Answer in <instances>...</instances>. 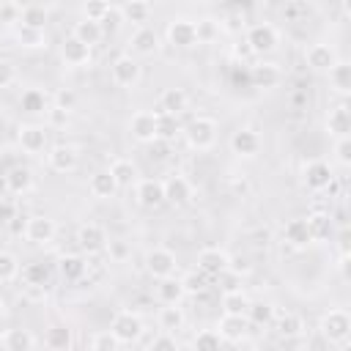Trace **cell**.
<instances>
[{"label": "cell", "mask_w": 351, "mask_h": 351, "mask_svg": "<svg viewBox=\"0 0 351 351\" xmlns=\"http://www.w3.org/2000/svg\"><path fill=\"white\" fill-rule=\"evenodd\" d=\"M318 335L324 337V343H332V346L348 343V337H351V315H348V310L335 307V310L324 313L321 324H318Z\"/></svg>", "instance_id": "cell-1"}, {"label": "cell", "mask_w": 351, "mask_h": 351, "mask_svg": "<svg viewBox=\"0 0 351 351\" xmlns=\"http://www.w3.org/2000/svg\"><path fill=\"white\" fill-rule=\"evenodd\" d=\"M181 134L186 137V145L192 151H208L217 143V121L208 115H197L181 129Z\"/></svg>", "instance_id": "cell-2"}, {"label": "cell", "mask_w": 351, "mask_h": 351, "mask_svg": "<svg viewBox=\"0 0 351 351\" xmlns=\"http://www.w3.org/2000/svg\"><path fill=\"white\" fill-rule=\"evenodd\" d=\"M244 44H247V49H250L252 55H269V52L277 49V44H280V33H277L274 25H269V22H258V25H252V27L247 30Z\"/></svg>", "instance_id": "cell-3"}, {"label": "cell", "mask_w": 351, "mask_h": 351, "mask_svg": "<svg viewBox=\"0 0 351 351\" xmlns=\"http://www.w3.org/2000/svg\"><path fill=\"white\" fill-rule=\"evenodd\" d=\"M143 318L137 315V313H132V310H121L115 318H112V324H110V332L115 335V340L121 343V346H132V343H137L140 337H143Z\"/></svg>", "instance_id": "cell-4"}, {"label": "cell", "mask_w": 351, "mask_h": 351, "mask_svg": "<svg viewBox=\"0 0 351 351\" xmlns=\"http://www.w3.org/2000/svg\"><path fill=\"white\" fill-rule=\"evenodd\" d=\"M110 77L118 88H134L143 77V69L137 63L134 55H118L112 63H110Z\"/></svg>", "instance_id": "cell-5"}, {"label": "cell", "mask_w": 351, "mask_h": 351, "mask_svg": "<svg viewBox=\"0 0 351 351\" xmlns=\"http://www.w3.org/2000/svg\"><path fill=\"white\" fill-rule=\"evenodd\" d=\"M178 269V261H176V252L167 250V247H154L145 252V271L154 277V280H162V277H170L176 274Z\"/></svg>", "instance_id": "cell-6"}, {"label": "cell", "mask_w": 351, "mask_h": 351, "mask_svg": "<svg viewBox=\"0 0 351 351\" xmlns=\"http://www.w3.org/2000/svg\"><path fill=\"white\" fill-rule=\"evenodd\" d=\"M332 181H335V173H332L329 162H324V159H313V162H307L304 170H302V184H304L310 192H324Z\"/></svg>", "instance_id": "cell-7"}, {"label": "cell", "mask_w": 351, "mask_h": 351, "mask_svg": "<svg viewBox=\"0 0 351 351\" xmlns=\"http://www.w3.org/2000/svg\"><path fill=\"white\" fill-rule=\"evenodd\" d=\"M25 239L30 241V244H38V247H44V244H49L52 239H55V233H58V225H55V219L52 217H47V214H36V217H30L27 222H25Z\"/></svg>", "instance_id": "cell-8"}, {"label": "cell", "mask_w": 351, "mask_h": 351, "mask_svg": "<svg viewBox=\"0 0 351 351\" xmlns=\"http://www.w3.org/2000/svg\"><path fill=\"white\" fill-rule=\"evenodd\" d=\"M16 140H19V145H22V151L25 154H41L44 148H47V143H49V132H47V126H41V123H22L19 129H16Z\"/></svg>", "instance_id": "cell-9"}, {"label": "cell", "mask_w": 351, "mask_h": 351, "mask_svg": "<svg viewBox=\"0 0 351 351\" xmlns=\"http://www.w3.org/2000/svg\"><path fill=\"white\" fill-rule=\"evenodd\" d=\"M107 230L101 228V225H96V222H85V225H80V230H77V244H80V250L82 252H88V255H99V252H104L107 250Z\"/></svg>", "instance_id": "cell-10"}, {"label": "cell", "mask_w": 351, "mask_h": 351, "mask_svg": "<svg viewBox=\"0 0 351 351\" xmlns=\"http://www.w3.org/2000/svg\"><path fill=\"white\" fill-rule=\"evenodd\" d=\"M228 266H230V255L222 247H203L197 252V269L206 271L211 280H217L222 271H228Z\"/></svg>", "instance_id": "cell-11"}, {"label": "cell", "mask_w": 351, "mask_h": 351, "mask_svg": "<svg viewBox=\"0 0 351 351\" xmlns=\"http://www.w3.org/2000/svg\"><path fill=\"white\" fill-rule=\"evenodd\" d=\"M47 165L55 170V173H74L77 165H80V151L69 143H58L47 151Z\"/></svg>", "instance_id": "cell-12"}, {"label": "cell", "mask_w": 351, "mask_h": 351, "mask_svg": "<svg viewBox=\"0 0 351 351\" xmlns=\"http://www.w3.org/2000/svg\"><path fill=\"white\" fill-rule=\"evenodd\" d=\"M162 186H165V203H170L176 208H181V206H186L192 200V184L181 173H173L170 178H165Z\"/></svg>", "instance_id": "cell-13"}, {"label": "cell", "mask_w": 351, "mask_h": 351, "mask_svg": "<svg viewBox=\"0 0 351 351\" xmlns=\"http://www.w3.org/2000/svg\"><path fill=\"white\" fill-rule=\"evenodd\" d=\"M134 195H137V203L143 208H159L165 206V186L159 178H140L134 184Z\"/></svg>", "instance_id": "cell-14"}, {"label": "cell", "mask_w": 351, "mask_h": 351, "mask_svg": "<svg viewBox=\"0 0 351 351\" xmlns=\"http://www.w3.org/2000/svg\"><path fill=\"white\" fill-rule=\"evenodd\" d=\"M217 332L225 343H239L244 340V335L250 332V321L247 315H233V313H222V318L217 321Z\"/></svg>", "instance_id": "cell-15"}, {"label": "cell", "mask_w": 351, "mask_h": 351, "mask_svg": "<svg viewBox=\"0 0 351 351\" xmlns=\"http://www.w3.org/2000/svg\"><path fill=\"white\" fill-rule=\"evenodd\" d=\"M167 41L178 49H189L197 44V33H195V22L192 19H173L167 25Z\"/></svg>", "instance_id": "cell-16"}, {"label": "cell", "mask_w": 351, "mask_h": 351, "mask_svg": "<svg viewBox=\"0 0 351 351\" xmlns=\"http://www.w3.org/2000/svg\"><path fill=\"white\" fill-rule=\"evenodd\" d=\"M60 58H63V63L71 66V69L88 66V63H90V47L82 44L80 38H74V36H66V38L60 41Z\"/></svg>", "instance_id": "cell-17"}, {"label": "cell", "mask_w": 351, "mask_h": 351, "mask_svg": "<svg viewBox=\"0 0 351 351\" xmlns=\"http://www.w3.org/2000/svg\"><path fill=\"white\" fill-rule=\"evenodd\" d=\"M129 132L137 143H151L156 137V112L151 110H137L129 118Z\"/></svg>", "instance_id": "cell-18"}, {"label": "cell", "mask_w": 351, "mask_h": 351, "mask_svg": "<svg viewBox=\"0 0 351 351\" xmlns=\"http://www.w3.org/2000/svg\"><path fill=\"white\" fill-rule=\"evenodd\" d=\"M282 241L293 250H304L313 244V236H310V228H307V219L304 217H293L282 225Z\"/></svg>", "instance_id": "cell-19"}, {"label": "cell", "mask_w": 351, "mask_h": 351, "mask_svg": "<svg viewBox=\"0 0 351 351\" xmlns=\"http://www.w3.org/2000/svg\"><path fill=\"white\" fill-rule=\"evenodd\" d=\"M230 151L236 156H255L261 151V134L250 126H241L230 134Z\"/></svg>", "instance_id": "cell-20"}, {"label": "cell", "mask_w": 351, "mask_h": 351, "mask_svg": "<svg viewBox=\"0 0 351 351\" xmlns=\"http://www.w3.org/2000/svg\"><path fill=\"white\" fill-rule=\"evenodd\" d=\"M159 49V36H156V30L154 27H145V25H140L132 36H129V55H154Z\"/></svg>", "instance_id": "cell-21"}, {"label": "cell", "mask_w": 351, "mask_h": 351, "mask_svg": "<svg viewBox=\"0 0 351 351\" xmlns=\"http://www.w3.org/2000/svg\"><path fill=\"white\" fill-rule=\"evenodd\" d=\"M335 60H337V55H335V49L329 44H310L307 52H304V63L318 74H326Z\"/></svg>", "instance_id": "cell-22"}, {"label": "cell", "mask_w": 351, "mask_h": 351, "mask_svg": "<svg viewBox=\"0 0 351 351\" xmlns=\"http://www.w3.org/2000/svg\"><path fill=\"white\" fill-rule=\"evenodd\" d=\"M250 82H252L255 88H277V85L282 82V71H280L277 63L261 60V63H255V66L250 69Z\"/></svg>", "instance_id": "cell-23"}, {"label": "cell", "mask_w": 351, "mask_h": 351, "mask_svg": "<svg viewBox=\"0 0 351 351\" xmlns=\"http://www.w3.org/2000/svg\"><path fill=\"white\" fill-rule=\"evenodd\" d=\"M186 107H189V96H186V90H181V88H165V90L159 93V101H156V112L181 115Z\"/></svg>", "instance_id": "cell-24"}, {"label": "cell", "mask_w": 351, "mask_h": 351, "mask_svg": "<svg viewBox=\"0 0 351 351\" xmlns=\"http://www.w3.org/2000/svg\"><path fill=\"white\" fill-rule=\"evenodd\" d=\"M38 346V337L30 329H5L0 335V348L5 351H30Z\"/></svg>", "instance_id": "cell-25"}, {"label": "cell", "mask_w": 351, "mask_h": 351, "mask_svg": "<svg viewBox=\"0 0 351 351\" xmlns=\"http://www.w3.org/2000/svg\"><path fill=\"white\" fill-rule=\"evenodd\" d=\"M5 189L11 192V195H27L30 189H33V173H30V167H25V165H14V167H8V173H5Z\"/></svg>", "instance_id": "cell-26"}, {"label": "cell", "mask_w": 351, "mask_h": 351, "mask_svg": "<svg viewBox=\"0 0 351 351\" xmlns=\"http://www.w3.org/2000/svg\"><path fill=\"white\" fill-rule=\"evenodd\" d=\"M326 134H332V137L351 134V110H348V104H337V107L329 110V115H326Z\"/></svg>", "instance_id": "cell-27"}, {"label": "cell", "mask_w": 351, "mask_h": 351, "mask_svg": "<svg viewBox=\"0 0 351 351\" xmlns=\"http://www.w3.org/2000/svg\"><path fill=\"white\" fill-rule=\"evenodd\" d=\"M274 329H277V335L280 337H285V340H291V337H299L302 332H304V318L299 315V313H291V310H285V313H274Z\"/></svg>", "instance_id": "cell-28"}, {"label": "cell", "mask_w": 351, "mask_h": 351, "mask_svg": "<svg viewBox=\"0 0 351 351\" xmlns=\"http://www.w3.org/2000/svg\"><path fill=\"white\" fill-rule=\"evenodd\" d=\"M88 192L93 197H99V200H107V197H112L118 192V184H115V178H112L110 170H96L90 176V181H88Z\"/></svg>", "instance_id": "cell-29"}, {"label": "cell", "mask_w": 351, "mask_h": 351, "mask_svg": "<svg viewBox=\"0 0 351 351\" xmlns=\"http://www.w3.org/2000/svg\"><path fill=\"white\" fill-rule=\"evenodd\" d=\"M85 271H88V261H85L82 255H60V258H58V274H60L63 280L77 282V280L85 277Z\"/></svg>", "instance_id": "cell-30"}, {"label": "cell", "mask_w": 351, "mask_h": 351, "mask_svg": "<svg viewBox=\"0 0 351 351\" xmlns=\"http://www.w3.org/2000/svg\"><path fill=\"white\" fill-rule=\"evenodd\" d=\"M326 74H329V85L340 96H348L351 93V63L348 60H335Z\"/></svg>", "instance_id": "cell-31"}, {"label": "cell", "mask_w": 351, "mask_h": 351, "mask_svg": "<svg viewBox=\"0 0 351 351\" xmlns=\"http://www.w3.org/2000/svg\"><path fill=\"white\" fill-rule=\"evenodd\" d=\"M22 280L27 288H47L49 285V277H52V269L44 263V261H33L27 266H22Z\"/></svg>", "instance_id": "cell-32"}, {"label": "cell", "mask_w": 351, "mask_h": 351, "mask_svg": "<svg viewBox=\"0 0 351 351\" xmlns=\"http://www.w3.org/2000/svg\"><path fill=\"white\" fill-rule=\"evenodd\" d=\"M156 321H159V329H162V332H173V335H176L178 329H184L186 313H184V307H178V302H176V304H165V307L159 310Z\"/></svg>", "instance_id": "cell-33"}, {"label": "cell", "mask_w": 351, "mask_h": 351, "mask_svg": "<svg viewBox=\"0 0 351 351\" xmlns=\"http://www.w3.org/2000/svg\"><path fill=\"white\" fill-rule=\"evenodd\" d=\"M118 184V189H126L132 184H137V165L132 159H112L110 167H107Z\"/></svg>", "instance_id": "cell-34"}, {"label": "cell", "mask_w": 351, "mask_h": 351, "mask_svg": "<svg viewBox=\"0 0 351 351\" xmlns=\"http://www.w3.org/2000/svg\"><path fill=\"white\" fill-rule=\"evenodd\" d=\"M304 219H307V228H310L313 241H326L332 236V214L329 211H313Z\"/></svg>", "instance_id": "cell-35"}, {"label": "cell", "mask_w": 351, "mask_h": 351, "mask_svg": "<svg viewBox=\"0 0 351 351\" xmlns=\"http://www.w3.org/2000/svg\"><path fill=\"white\" fill-rule=\"evenodd\" d=\"M74 38H80L82 44H88V47H93V44H99L101 38H104V27H101V22H93V19H80L77 25H74V33H71Z\"/></svg>", "instance_id": "cell-36"}, {"label": "cell", "mask_w": 351, "mask_h": 351, "mask_svg": "<svg viewBox=\"0 0 351 351\" xmlns=\"http://www.w3.org/2000/svg\"><path fill=\"white\" fill-rule=\"evenodd\" d=\"M156 296H159L162 304H176V302H181L186 293H184L181 280H176V274H170V277H162V280H159V285H156Z\"/></svg>", "instance_id": "cell-37"}, {"label": "cell", "mask_w": 351, "mask_h": 351, "mask_svg": "<svg viewBox=\"0 0 351 351\" xmlns=\"http://www.w3.org/2000/svg\"><path fill=\"white\" fill-rule=\"evenodd\" d=\"M19 107H22L25 112H30V115H38V112H47L49 99H47V93L38 90V88H25L22 96H19Z\"/></svg>", "instance_id": "cell-38"}, {"label": "cell", "mask_w": 351, "mask_h": 351, "mask_svg": "<svg viewBox=\"0 0 351 351\" xmlns=\"http://www.w3.org/2000/svg\"><path fill=\"white\" fill-rule=\"evenodd\" d=\"M181 285H184L186 296H200V293H206L211 288V277L206 271H200V269H192V271H186L181 277Z\"/></svg>", "instance_id": "cell-39"}, {"label": "cell", "mask_w": 351, "mask_h": 351, "mask_svg": "<svg viewBox=\"0 0 351 351\" xmlns=\"http://www.w3.org/2000/svg\"><path fill=\"white\" fill-rule=\"evenodd\" d=\"M156 112V110H154ZM181 121H178V115H167V112H156V137L159 140H167V143H173L178 134H181Z\"/></svg>", "instance_id": "cell-40"}, {"label": "cell", "mask_w": 351, "mask_h": 351, "mask_svg": "<svg viewBox=\"0 0 351 351\" xmlns=\"http://www.w3.org/2000/svg\"><path fill=\"white\" fill-rule=\"evenodd\" d=\"M274 313H277V307L271 304V302H250V307H247V321L250 324H255V326H269L271 321H274Z\"/></svg>", "instance_id": "cell-41"}, {"label": "cell", "mask_w": 351, "mask_h": 351, "mask_svg": "<svg viewBox=\"0 0 351 351\" xmlns=\"http://www.w3.org/2000/svg\"><path fill=\"white\" fill-rule=\"evenodd\" d=\"M250 302H252V299H250L241 288H236V291H225V293H222V310H225V313H233V315H247Z\"/></svg>", "instance_id": "cell-42"}, {"label": "cell", "mask_w": 351, "mask_h": 351, "mask_svg": "<svg viewBox=\"0 0 351 351\" xmlns=\"http://www.w3.org/2000/svg\"><path fill=\"white\" fill-rule=\"evenodd\" d=\"M74 340H71V329L69 326H63V324H55V326H49L47 329V335H44V346L47 348H52V351H63V348H69Z\"/></svg>", "instance_id": "cell-43"}, {"label": "cell", "mask_w": 351, "mask_h": 351, "mask_svg": "<svg viewBox=\"0 0 351 351\" xmlns=\"http://www.w3.org/2000/svg\"><path fill=\"white\" fill-rule=\"evenodd\" d=\"M121 14H123V22H132V25H143L148 22L151 16V5L145 0H126L121 5Z\"/></svg>", "instance_id": "cell-44"}, {"label": "cell", "mask_w": 351, "mask_h": 351, "mask_svg": "<svg viewBox=\"0 0 351 351\" xmlns=\"http://www.w3.org/2000/svg\"><path fill=\"white\" fill-rule=\"evenodd\" d=\"M16 41H19V47H25V49H41V47L47 44V36H44V30H38V27L19 25V27H16Z\"/></svg>", "instance_id": "cell-45"}, {"label": "cell", "mask_w": 351, "mask_h": 351, "mask_svg": "<svg viewBox=\"0 0 351 351\" xmlns=\"http://www.w3.org/2000/svg\"><path fill=\"white\" fill-rule=\"evenodd\" d=\"M22 266H19V258L8 250H0V282H14L19 277Z\"/></svg>", "instance_id": "cell-46"}, {"label": "cell", "mask_w": 351, "mask_h": 351, "mask_svg": "<svg viewBox=\"0 0 351 351\" xmlns=\"http://www.w3.org/2000/svg\"><path fill=\"white\" fill-rule=\"evenodd\" d=\"M19 25L44 30V25H47V8H44V5H25V8L19 11Z\"/></svg>", "instance_id": "cell-47"}, {"label": "cell", "mask_w": 351, "mask_h": 351, "mask_svg": "<svg viewBox=\"0 0 351 351\" xmlns=\"http://www.w3.org/2000/svg\"><path fill=\"white\" fill-rule=\"evenodd\" d=\"M222 343H225V340L219 337L217 329H203V332H197V335L192 337V348H197V351H217Z\"/></svg>", "instance_id": "cell-48"}, {"label": "cell", "mask_w": 351, "mask_h": 351, "mask_svg": "<svg viewBox=\"0 0 351 351\" xmlns=\"http://www.w3.org/2000/svg\"><path fill=\"white\" fill-rule=\"evenodd\" d=\"M195 33H197V44H208L219 36V25L214 19H200L195 22Z\"/></svg>", "instance_id": "cell-49"}, {"label": "cell", "mask_w": 351, "mask_h": 351, "mask_svg": "<svg viewBox=\"0 0 351 351\" xmlns=\"http://www.w3.org/2000/svg\"><path fill=\"white\" fill-rule=\"evenodd\" d=\"M121 343L115 340V335L107 329V332H96L93 337H90V348L93 351H115Z\"/></svg>", "instance_id": "cell-50"}, {"label": "cell", "mask_w": 351, "mask_h": 351, "mask_svg": "<svg viewBox=\"0 0 351 351\" xmlns=\"http://www.w3.org/2000/svg\"><path fill=\"white\" fill-rule=\"evenodd\" d=\"M110 3L107 0H85L82 3V16L85 19H93V22H101V16L107 14Z\"/></svg>", "instance_id": "cell-51"}, {"label": "cell", "mask_w": 351, "mask_h": 351, "mask_svg": "<svg viewBox=\"0 0 351 351\" xmlns=\"http://www.w3.org/2000/svg\"><path fill=\"white\" fill-rule=\"evenodd\" d=\"M335 159H337V165H343V167L351 165V134L335 137Z\"/></svg>", "instance_id": "cell-52"}, {"label": "cell", "mask_w": 351, "mask_h": 351, "mask_svg": "<svg viewBox=\"0 0 351 351\" xmlns=\"http://www.w3.org/2000/svg\"><path fill=\"white\" fill-rule=\"evenodd\" d=\"M148 348H151V351H162V348L176 351V348H178V340H176V335H173V332H162V329H159V335H156V337H151Z\"/></svg>", "instance_id": "cell-53"}, {"label": "cell", "mask_w": 351, "mask_h": 351, "mask_svg": "<svg viewBox=\"0 0 351 351\" xmlns=\"http://www.w3.org/2000/svg\"><path fill=\"white\" fill-rule=\"evenodd\" d=\"M121 22H123V14H121L118 5H110L107 14L101 16V27H104V33H115V30L121 27Z\"/></svg>", "instance_id": "cell-54"}, {"label": "cell", "mask_w": 351, "mask_h": 351, "mask_svg": "<svg viewBox=\"0 0 351 351\" xmlns=\"http://www.w3.org/2000/svg\"><path fill=\"white\" fill-rule=\"evenodd\" d=\"M16 82V66L8 58H0V88H8Z\"/></svg>", "instance_id": "cell-55"}, {"label": "cell", "mask_w": 351, "mask_h": 351, "mask_svg": "<svg viewBox=\"0 0 351 351\" xmlns=\"http://www.w3.org/2000/svg\"><path fill=\"white\" fill-rule=\"evenodd\" d=\"M69 112L71 110H63V107H47V121H49V126H66V121H69Z\"/></svg>", "instance_id": "cell-56"}, {"label": "cell", "mask_w": 351, "mask_h": 351, "mask_svg": "<svg viewBox=\"0 0 351 351\" xmlns=\"http://www.w3.org/2000/svg\"><path fill=\"white\" fill-rule=\"evenodd\" d=\"M16 217V206L11 200H0V225H11Z\"/></svg>", "instance_id": "cell-57"}, {"label": "cell", "mask_w": 351, "mask_h": 351, "mask_svg": "<svg viewBox=\"0 0 351 351\" xmlns=\"http://www.w3.org/2000/svg\"><path fill=\"white\" fill-rule=\"evenodd\" d=\"M107 252H110V258H115V261H123V258L129 255V247H126V241L115 239V241H107Z\"/></svg>", "instance_id": "cell-58"}, {"label": "cell", "mask_w": 351, "mask_h": 351, "mask_svg": "<svg viewBox=\"0 0 351 351\" xmlns=\"http://www.w3.org/2000/svg\"><path fill=\"white\" fill-rule=\"evenodd\" d=\"M148 145H151V159H165L167 151H170V143L167 140H159V137H154Z\"/></svg>", "instance_id": "cell-59"}, {"label": "cell", "mask_w": 351, "mask_h": 351, "mask_svg": "<svg viewBox=\"0 0 351 351\" xmlns=\"http://www.w3.org/2000/svg\"><path fill=\"white\" fill-rule=\"evenodd\" d=\"M55 104H58V107H63V110H74V104H77L74 90H60V93H58V99H55Z\"/></svg>", "instance_id": "cell-60"}, {"label": "cell", "mask_w": 351, "mask_h": 351, "mask_svg": "<svg viewBox=\"0 0 351 351\" xmlns=\"http://www.w3.org/2000/svg\"><path fill=\"white\" fill-rule=\"evenodd\" d=\"M228 269H230L233 274H239V277H241V274H247V271H250V261H247V258H230V266H228Z\"/></svg>", "instance_id": "cell-61"}, {"label": "cell", "mask_w": 351, "mask_h": 351, "mask_svg": "<svg viewBox=\"0 0 351 351\" xmlns=\"http://www.w3.org/2000/svg\"><path fill=\"white\" fill-rule=\"evenodd\" d=\"M3 310H5V302H3V296H0V315H3Z\"/></svg>", "instance_id": "cell-62"}]
</instances>
